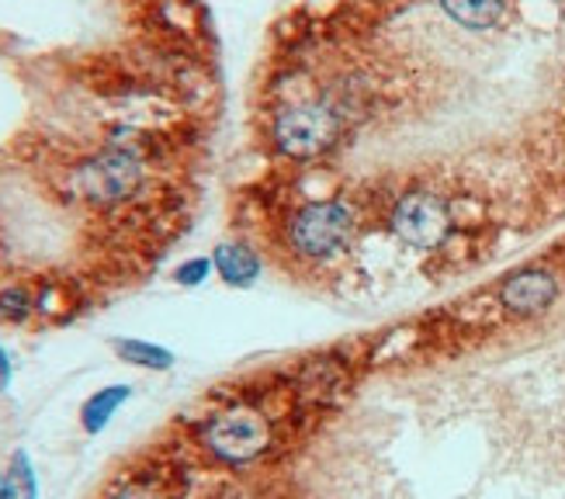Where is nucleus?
Here are the masks:
<instances>
[{
    "label": "nucleus",
    "mask_w": 565,
    "mask_h": 499,
    "mask_svg": "<svg viewBox=\"0 0 565 499\" xmlns=\"http://www.w3.org/2000/svg\"><path fill=\"white\" fill-rule=\"evenodd\" d=\"M146 173H150V163H146L142 139L129 132V139H108L97 153L73 163L66 188L90 209H118L129 205L146 188Z\"/></svg>",
    "instance_id": "f257e3e1"
},
{
    "label": "nucleus",
    "mask_w": 565,
    "mask_h": 499,
    "mask_svg": "<svg viewBox=\"0 0 565 499\" xmlns=\"http://www.w3.org/2000/svg\"><path fill=\"white\" fill-rule=\"evenodd\" d=\"M199 447L218 465L247 468L278 447V416L260 403L239 399L199 423Z\"/></svg>",
    "instance_id": "f03ea898"
},
{
    "label": "nucleus",
    "mask_w": 565,
    "mask_h": 499,
    "mask_svg": "<svg viewBox=\"0 0 565 499\" xmlns=\"http://www.w3.org/2000/svg\"><path fill=\"white\" fill-rule=\"evenodd\" d=\"M348 136V115L333 102H291L267 121V142L291 163H319L333 157Z\"/></svg>",
    "instance_id": "7ed1b4c3"
},
{
    "label": "nucleus",
    "mask_w": 565,
    "mask_h": 499,
    "mask_svg": "<svg viewBox=\"0 0 565 499\" xmlns=\"http://www.w3.org/2000/svg\"><path fill=\"white\" fill-rule=\"evenodd\" d=\"M358 236V212L340 198H312L285 219V243L295 257L333 261Z\"/></svg>",
    "instance_id": "20e7f679"
},
{
    "label": "nucleus",
    "mask_w": 565,
    "mask_h": 499,
    "mask_svg": "<svg viewBox=\"0 0 565 499\" xmlns=\"http://www.w3.org/2000/svg\"><path fill=\"white\" fill-rule=\"evenodd\" d=\"M388 230L403 246L409 250H440L448 243L451 230H455V215L448 198H440L437 191H406L399 194L388 209Z\"/></svg>",
    "instance_id": "39448f33"
},
{
    "label": "nucleus",
    "mask_w": 565,
    "mask_h": 499,
    "mask_svg": "<svg viewBox=\"0 0 565 499\" xmlns=\"http://www.w3.org/2000/svg\"><path fill=\"white\" fill-rule=\"evenodd\" d=\"M351 389H354V364L348 358H340L337 351L306 358L291 371L288 382L295 406L306 413H323L337 406L343 395H351Z\"/></svg>",
    "instance_id": "423d86ee"
},
{
    "label": "nucleus",
    "mask_w": 565,
    "mask_h": 499,
    "mask_svg": "<svg viewBox=\"0 0 565 499\" xmlns=\"http://www.w3.org/2000/svg\"><path fill=\"white\" fill-rule=\"evenodd\" d=\"M555 298H558V278L548 267H521V270L507 274L497 288L500 309L518 319L548 312L555 306Z\"/></svg>",
    "instance_id": "0eeeda50"
},
{
    "label": "nucleus",
    "mask_w": 565,
    "mask_h": 499,
    "mask_svg": "<svg viewBox=\"0 0 565 499\" xmlns=\"http://www.w3.org/2000/svg\"><path fill=\"white\" fill-rule=\"evenodd\" d=\"M212 267L230 288H254L260 282V254L243 240H226L212 250Z\"/></svg>",
    "instance_id": "6e6552de"
},
{
    "label": "nucleus",
    "mask_w": 565,
    "mask_h": 499,
    "mask_svg": "<svg viewBox=\"0 0 565 499\" xmlns=\"http://www.w3.org/2000/svg\"><path fill=\"white\" fill-rule=\"evenodd\" d=\"M507 4L510 0H437V8L469 32L497 29L507 14Z\"/></svg>",
    "instance_id": "1a4fd4ad"
},
{
    "label": "nucleus",
    "mask_w": 565,
    "mask_h": 499,
    "mask_svg": "<svg viewBox=\"0 0 565 499\" xmlns=\"http://www.w3.org/2000/svg\"><path fill=\"white\" fill-rule=\"evenodd\" d=\"M132 399V385H105V389H97L87 403L81 406V427L87 434H102L111 416L126 406Z\"/></svg>",
    "instance_id": "9d476101"
},
{
    "label": "nucleus",
    "mask_w": 565,
    "mask_h": 499,
    "mask_svg": "<svg viewBox=\"0 0 565 499\" xmlns=\"http://www.w3.org/2000/svg\"><path fill=\"white\" fill-rule=\"evenodd\" d=\"M108 499H178V489L167 471L139 468V471H129L126 479H118Z\"/></svg>",
    "instance_id": "9b49d317"
},
{
    "label": "nucleus",
    "mask_w": 565,
    "mask_h": 499,
    "mask_svg": "<svg viewBox=\"0 0 565 499\" xmlns=\"http://www.w3.org/2000/svg\"><path fill=\"white\" fill-rule=\"evenodd\" d=\"M111 351L132 364V368H146V371H170L174 368V354L167 351L160 343H150V340H139V337H121V340H111Z\"/></svg>",
    "instance_id": "f8f14e48"
},
{
    "label": "nucleus",
    "mask_w": 565,
    "mask_h": 499,
    "mask_svg": "<svg viewBox=\"0 0 565 499\" xmlns=\"http://www.w3.org/2000/svg\"><path fill=\"white\" fill-rule=\"evenodd\" d=\"M0 499H39V479L29 452H14L8 471L0 476Z\"/></svg>",
    "instance_id": "ddd939ff"
},
{
    "label": "nucleus",
    "mask_w": 565,
    "mask_h": 499,
    "mask_svg": "<svg viewBox=\"0 0 565 499\" xmlns=\"http://www.w3.org/2000/svg\"><path fill=\"white\" fill-rule=\"evenodd\" d=\"M416 340H420V330L413 327H396L379 337V343L372 347V354H367V361L372 364H399L409 358V351L416 347Z\"/></svg>",
    "instance_id": "4468645a"
},
{
    "label": "nucleus",
    "mask_w": 565,
    "mask_h": 499,
    "mask_svg": "<svg viewBox=\"0 0 565 499\" xmlns=\"http://www.w3.org/2000/svg\"><path fill=\"white\" fill-rule=\"evenodd\" d=\"M160 24L170 32H194L199 29V4L194 0H157Z\"/></svg>",
    "instance_id": "2eb2a0df"
},
{
    "label": "nucleus",
    "mask_w": 565,
    "mask_h": 499,
    "mask_svg": "<svg viewBox=\"0 0 565 499\" xmlns=\"http://www.w3.org/2000/svg\"><path fill=\"white\" fill-rule=\"evenodd\" d=\"M73 306V285L66 282H56V278H49L42 282V288L35 291V312L42 316H53V319H63Z\"/></svg>",
    "instance_id": "dca6fc26"
},
{
    "label": "nucleus",
    "mask_w": 565,
    "mask_h": 499,
    "mask_svg": "<svg viewBox=\"0 0 565 499\" xmlns=\"http://www.w3.org/2000/svg\"><path fill=\"white\" fill-rule=\"evenodd\" d=\"M35 312V295L24 285L0 288V319L4 322H24Z\"/></svg>",
    "instance_id": "f3484780"
},
{
    "label": "nucleus",
    "mask_w": 565,
    "mask_h": 499,
    "mask_svg": "<svg viewBox=\"0 0 565 499\" xmlns=\"http://www.w3.org/2000/svg\"><path fill=\"white\" fill-rule=\"evenodd\" d=\"M215 267H212V257H191V261H184L178 270H174V282L181 285V288H199V285H205V278L212 274Z\"/></svg>",
    "instance_id": "a211bd4d"
},
{
    "label": "nucleus",
    "mask_w": 565,
    "mask_h": 499,
    "mask_svg": "<svg viewBox=\"0 0 565 499\" xmlns=\"http://www.w3.org/2000/svg\"><path fill=\"white\" fill-rule=\"evenodd\" d=\"M11 379H14V364H11V354L0 347V395L11 389Z\"/></svg>",
    "instance_id": "6ab92c4d"
}]
</instances>
